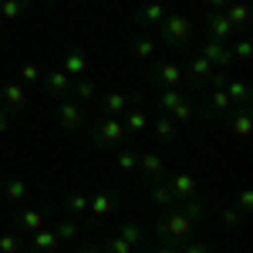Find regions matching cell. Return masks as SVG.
Wrapping results in <instances>:
<instances>
[{
  "label": "cell",
  "mask_w": 253,
  "mask_h": 253,
  "mask_svg": "<svg viewBox=\"0 0 253 253\" xmlns=\"http://www.w3.org/2000/svg\"><path fill=\"white\" fill-rule=\"evenodd\" d=\"M193 233H196V223L186 219L179 210H162V216L156 219V230H152V236H156L159 243H169V247L189 243Z\"/></svg>",
  "instance_id": "cell-1"
},
{
  "label": "cell",
  "mask_w": 253,
  "mask_h": 253,
  "mask_svg": "<svg viewBox=\"0 0 253 253\" xmlns=\"http://www.w3.org/2000/svg\"><path fill=\"white\" fill-rule=\"evenodd\" d=\"M88 138H91V145H98V149L115 152V149H122V142H125V125H122V118L98 115L91 132H88Z\"/></svg>",
  "instance_id": "cell-2"
},
{
  "label": "cell",
  "mask_w": 253,
  "mask_h": 253,
  "mask_svg": "<svg viewBox=\"0 0 253 253\" xmlns=\"http://www.w3.org/2000/svg\"><path fill=\"white\" fill-rule=\"evenodd\" d=\"M159 31V41L166 44V47H172V51H179V47H186L189 41H193V20L186 17V14H166V20L156 27Z\"/></svg>",
  "instance_id": "cell-3"
},
{
  "label": "cell",
  "mask_w": 253,
  "mask_h": 253,
  "mask_svg": "<svg viewBox=\"0 0 253 253\" xmlns=\"http://www.w3.org/2000/svg\"><path fill=\"white\" fill-rule=\"evenodd\" d=\"M199 91H203V98L196 101V115H203L210 125L223 122V115L233 108V101L226 98V91H223V88H213V84H210V88H199Z\"/></svg>",
  "instance_id": "cell-4"
},
{
  "label": "cell",
  "mask_w": 253,
  "mask_h": 253,
  "mask_svg": "<svg viewBox=\"0 0 253 253\" xmlns=\"http://www.w3.org/2000/svg\"><path fill=\"white\" fill-rule=\"evenodd\" d=\"M149 81H152V91L156 88H179L186 81V71L175 61H152L149 64Z\"/></svg>",
  "instance_id": "cell-5"
},
{
  "label": "cell",
  "mask_w": 253,
  "mask_h": 253,
  "mask_svg": "<svg viewBox=\"0 0 253 253\" xmlns=\"http://www.w3.org/2000/svg\"><path fill=\"white\" fill-rule=\"evenodd\" d=\"M51 216H54L51 206H41V210H17V216H14V230H17L20 236H31V233H38V230H44Z\"/></svg>",
  "instance_id": "cell-6"
},
{
  "label": "cell",
  "mask_w": 253,
  "mask_h": 253,
  "mask_svg": "<svg viewBox=\"0 0 253 253\" xmlns=\"http://www.w3.org/2000/svg\"><path fill=\"white\" fill-rule=\"evenodd\" d=\"M149 122H152V115L145 112V105L138 101V95H132V101H128V108H125V115H122V125H125V135H142V132L149 128Z\"/></svg>",
  "instance_id": "cell-7"
},
{
  "label": "cell",
  "mask_w": 253,
  "mask_h": 253,
  "mask_svg": "<svg viewBox=\"0 0 253 253\" xmlns=\"http://www.w3.org/2000/svg\"><path fill=\"white\" fill-rule=\"evenodd\" d=\"M54 118H58V128H64V132H81L84 128V108H81L78 101H71V98L58 101Z\"/></svg>",
  "instance_id": "cell-8"
},
{
  "label": "cell",
  "mask_w": 253,
  "mask_h": 253,
  "mask_svg": "<svg viewBox=\"0 0 253 253\" xmlns=\"http://www.w3.org/2000/svg\"><path fill=\"white\" fill-rule=\"evenodd\" d=\"M112 210H118V199L108 193V189H95V193H88V223H91V226H98Z\"/></svg>",
  "instance_id": "cell-9"
},
{
  "label": "cell",
  "mask_w": 253,
  "mask_h": 253,
  "mask_svg": "<svg viewBox=\"0 0 253 253\" xmlns=\"http://www.w3.org/2000/svg\"><path fill=\"white\" fill-rule=\"evenodd\" d=\"M199 54L210 61L216 71H223V75L233 68V51H230V44H223V41H210V38H206V41H203V51H199Z\"/></svg>",
  "instance_id": "cell-10"
},
{
  "label": "cell",
  "mask_w": 253,
  "mask_h": 253,
  "mask_svg": "<svg viewBox=\"0 0 253 253\" xmlns=\"http://www.w3.org/2000/svg\"><path fill=\"white\" fill-rule=\"evenodd\" d=\"M71 84H75V78H71L68 71H61V68H58V71H44V78H41V88L54 98V101L71 98Z\"/></svg>",
  "instance_id": "cell-11"
},
{
  "label": "cell",
  "mask_w": 253,
  "mask_h": 253,
  "mask_svg": "<svg viewBox=\"0 0 253 253\" xmlns=\"http://www.w3.org/2000/svg\"><path fill=\"white\" fill-rule=\"evenodd\" d=\"M203 27H206V38L210 41H223V44H233V27L223 10H206L203 17Z\"/></svg>",
  "instance_id": "cell-12"
},
{
  "label": "cell",
  "mask_w": 253,
  "mask_h": 253,
  "mask_svg": "<svg viewBox=\"0 0 253 253\" xmlns=\"http://www.w3.org/2000/svg\"><path fill=\"white\" fill-rule=\"evenodd\" d=\"M0 105H3V112L20 115V112L27 108V88H24L20 81H7V84H0Z\"/></svg>",
  "instance_id": "cell-13"
},
{
  "label": "cell",
  "mask_w": 253,
  "mask_h": 253,
  "mask_svg": "<svg viewBox=\"0 0 253 253\" xmlns=\"http://www.w3.org/2000/svg\"><path fill=\"white\" fill-rule=\"evenodd\" d=\"M223 122L230 125V132H233L236 138H247L253 132V115H250V105H233L226 115H223Z\"/></svg>",
  "instance_id": "cell-14"
},
{
  "label": "cell",
  "mask_w": 253,
  "mask_h": 253,
  "mask_svg": "<svg viewBox=\"0 0 253 253\" xmlns=\"http://www.w3.org/2000/svg\"><path fill=\"white\" fill-rule=\"evenodd\" d=\"M95 101H98V115L122 118L125 108H128V101H132V95H125V91H105V95H98Z\"/></svg>",
  "instance_id": "cell-15"
},
{
  "label": "cell",
  "mask_w": 253,
  "mask_h": 253,
  "mask_svg": "<svg viewBox=\"0 0 253 253\" xmlns=\"http://www.w3.org/2000/svg\"><path fill=\"white\" fill-rule=\"evenodd\" d=\"M145 182H159V179H166V162L159 152H138V169Z\"/></svg>",
  "instance_id": "cell-16"
},
{
  "label": "cell",
  "mask_w": 253,
  "mask_h": 253,
  "mask_svg": "<svg viewBox=\"0 0 253 253\" xmlns=\"http://www.w3.org/2000/svg\"><path fill=\"white\" fill-rule=\"evenodd\" d=\"M166 186L172 189L175 203H182V199H189V196L199 193V182H196V175H193V172H172L169 179H166Z\"/></svg>",
  "instance_id": "cell-17"
},
{
  "label": "cell",
  "mask_w": 253,
  "mask_h": 253,
  "mask_svg": "<svg viewBox=\"0 0 253 253\" xmlns=\"http://www.w3.org/2000/svg\"><path fill=\"white\" fill-rule=\"evenodd\" d=\"M166 14H169V10H166L159 0H149V3H142L135 14H132V20H135L138 27H159V24L166 20Z\"/></svg>",
  "instance_id": "cell-18"
},
{
  "label": "cell",
  "mask_w": 253,
  "mask_h": 253,
  "mask_svg": "<svg viewBox=\"0 0 253 253\" xmlns=\"http://www.w3.org/2000/svg\"><path fill=\"white\" fill-rule=\"evenodd\" d=\"M223 14H226V20H230V27H233V31H243V34L250 31V17H253V14H250V3H240V0H230Z\"/></svg>",
  "instance_id": "cell-19"
},
{
  "label": "cell",
  "mask_w": 253,
  "mask_h": 253,
  "mask_svg": "<svg viewBox=\"0 0 253 253\" xmlns=\"http://www.w3.org/2000/svg\"><path fill=\"white\" fill-rule=\"evenodd\" d=\"M179 206V213L186 216V219H193L196 226L199 223H206V213H210V206H206V199L196 193V196H189V199H182V203H175Z\"/></svg>",
  "instance_id": "cell-20"
},
{
  "label": "cell",
  "mask_w": 253,
  "mask_h": 253,
  "mask_svg": "<svg viewBox=\"0 0 253 253\" xmlns=\"http://www.w3.org/2000/svg\"><path fill=\"white\" fill-rule=\"evenodd\" d=\"M223 91H226V98H230L233 105H250V98H253V88H250L247 78H226Z\"/></svg>",
  "instance_id": "cell-21"
},
{
  "label": "cell",
  "mask_w": 253,
  "mask_h": 253,
  "mask_svg": "<svg viewBox=\"0 0 253 253\" xmlns=\"http://www.w3.org/2000/svg\"><path fill=\"white\" fill-rule=\"evenodd\" d=\"M58 247H61V240H58V233L54 230H38V233H31V253H58Z\"/></svg>",
  "instance_id": "cell-22"
},
{
  "label": "cell",
  "mask_w": 253,
  "mask_h": 253,
  "mask_svg": "<svg viewBox=\"0 0 253 253\" xmlns=\"http://www.w3.org/2000/svg\"><path fill=\"white\" fill-rule=\"evenodd\" d=\"M61 71H68L71 78H84V75H88V58H84V51L68 47V51H64V68H61Z\"/></svg>",
  "instance_id": "cell-23"
},
{
  "label": "cell",
  "mask_w": 253,
  "mask_h": 253,
  "mask_svg": "<svg viewBox=\"0 0 253 253\" xmlns=\"http://www.w3.org/2000/svg\"><path fill=\"white\" fill-rule=\"evenodd\" d=\"M149 199H152V206H159V210H175V196H172V189L166 186V179L149 182Z\"/></svg>",
  "instance_id": "cell-24"
},
{
  "label": "cell",
  "mask_w": 253,
  "mask_h": 253,
  "mask_svg": "<svg viewBox=\"0 0 253 253\" xmlns=\"http://www.w3.org/2000/svg\"><path fill=\"white\" fill-rule=\"evenodd\" d=\"M149 128L156 132V138H162V142H179V125H175L169 115H159L149 122Z\"/></svg>",
  "instance_id": "cell-25"
},
{
  "label": "cell",
  "mask_w": 253,
  "mask_h": 253,
  "mask_svg": "<svg viewBox=\"0 0 253 253\" xmlns=\"http://www.w3.org/2000/svg\"><path fill=\"white\" fill-rule=\"evenodd\" d=\"M156 51H159V41L152 38V34H138V38L132 41V58H138V61H152Z\"/></svg>",
  "instance_id": "cell-26"
},
{
  "label": "cell",
  "mask_w": 253,
  "mask_h": 253,
  "mask_svg": "<svg viewBox=\"0 0 253 253\" xmlns=\"http://www.w3.org/2000/svg\"><path fill=\"white\" fill-rule=\"evenodd\" d=\"M118 236H122V240H128V243H132V247H145V226H142V223H135V219H125V223H122V226H118Z\"/></svg>",
  "instance_id": "cell-27"
},
{
  "label": "cell",
  "mask_w": 253,
  "mask_h": 253,
  "mask_svg": "<svg viewBox=\"0 0 253 253\" xmlns=\"http://www.w3.org/2000/svg\"><path fill=\"white\" fill-rule=\"evenodd\" d=\"M101 95V91H98V84L91 78H88V75H84V78H75V84H71V98H75V101H95V98Z\"/></svg>",
  "instance_id": "cell-28"
},
{
  "label": "cell",
  "mask_w": 253,
  "mask_h": 253,
  "mask_svg": "<svg viewBox=\"0 0 253 253\" xmlns=\"http://www.w3.org/2000/svg\"><path fill=\"white\" fill-rule=\"evenodd\" d=\"M0 193H3V199H7L10 206H20V203L27 199V182H24V179H7V182L0 186Z\"/></svg>",
  "instance_id": "cell-29"
},
{
  "label": "cell",
  "mask_w": 253,
  "mask_h": 253,
  "mask_svg": "<svg viewBox=\"0 0 253 253\" xmlns=\"http://www.w3.org/2000/svg\"><path fill=\"white\" fill-rule=\"evenodd\" d=\"M182 98H186V95H182L179 88H156V105H159V112H162V115H169Z\"/></svg>",
  "instance_id": "cell-30"
},
{
  "label": "cell",
  "mask_w": 253,
  "mask_h": 253,
  "mask_svg": "<svg viewBox=\"0 0 253 253\" xmlns=\"http://www.w3.org/2000/svg\"><path fill=\"white\" fill-rule=\"evenodd\" d=\"M169 118H172L179 128H182V125H189V122L196 118V98H182L172 112H169Z\"/></svg>",
  "instance_id": "cell-31"
},
{
  "label": "cell",
  "mask_w": 253,
  "mask_h": 253,
  "mask_svg": "<svg viewBox=\"0 0 253 253\" xmlns=\"http://www.w3.org/2000/svg\"><path fill=\"white\" fill-rule=\"evenodd\" d=\"M115 169L118 172H135L138 169V152L135 149H128V145H125V149H115Z\"/></svg>",
  "instance_id": "cell-32"
},
{
  "label": "cell",
  "mask_w": 253,
  "mask_h": 253,
  "mask_svg": "<svg viewBox=\"0 0 253 253\" xmlns=\"http://www.w3.org/2000/svg\"><path fill=\"white\" fill-rule=\"evenodd\" d=\"M54 233H58L61 243H78L81 240V226L75 223V219H61L58 226H54Z\"/></svg>",
  "instance_id": "cell-33"
},
{
  "label": "cell",
  "mask_w": 253,
  "mask_h": 253,
  "mask_svg": "<svg viewBox=\"0 0 253 253\" xmlns=\"http://www.w3.org/2000/svg\"><path fill=\"white\" fill-rule=\"evenodd\" d=\"M64 210H71V216H88V193H68L64 196Z\"/></svg>",
  "instance_id": "cell-34"
},
{
  "label": "cell",
  "mask_w": 253,
  "mask_h": 253,
  "mask_svg": "<svg viewBox=\"0 0 253 253\" xmlns=\"http://www.w3.org/2000/svg\"><path fill=\"white\" fill-rule=\"evenodd\" d=\"M27 14V0H0V17L3 20H20Z\"/></svg>",
  "instance_id": "cell-35"
},
{
  "label": "cell",
  "mask_w": 253,
  "mask_h": 253,
  "mask_svg": "<svg viewBox=\"0 0 253 253\" xmlns=\"http://www.w3.org/2000/svg\"><path fill=\"white\" fill-rule=\"evenodd\" d=\"M17 75H20V84H41V78H44V68H41V64H34V61H27Z\"/></svg>",
  "instance_id": "cell-36"
},
{
  "label": "cell",
  "mask_w": 253,
  "mask_h": 253,
  "mask_svg": "<svg viewBox=\"0 0 253 253\" xmlns=\"http://www.w3.org/2000/svg\"><path fill=\"white\" fill-rule=\"evenodd\" d=\"M101 253H135V247L128 243V240H122V236H108L105 243H101Z\"/></svg>",
  "instance_id": "cell-37"
},
{
  "label": "cell",
  "mask_w": 253,
  "mask_h": 253,
  "mask_svg": "<svg viewBox=\"0 0 253 253\" xmlns=\"http://www.w3.org/2000/svg\"><path fill=\"white\" fill-rule=\"evenodd\" d=\"M219 219H223V226H226V230H240V226H243V213L236 210L233 203H230L226 210H219Z\"/></svg>",
  "instance_id": "cell-38"
},
{
  "label": "cell",
  "mask_w": 253,
  "mask_h": 253,
  "mask_svg": "<svg viewBox=\"0 0 253 253\" xmlns=\"http://www.w3.org/2000/svg\"><path fill=\"white\" fill-rule=\"evenodd\" d=\"M20 247H24V236H20L17 230L0 236V253H20Z\"/></svg>",
  "instance_id": "cell-39"
},
{
  "label": "cell",
  "mask_w": 253,
  "mask_h": 253,
  "mask_svg": "<svg viewBox=\"0 0 253 253\" xmlns=\"http://www.w3.org/2000/svg\"><path fill=\"white\" fill-rule=\"evenodd\" d=\"M230 51H233V61H240V64H247V61L253 58V44L247 38H240L236 44H230Z\"/></svg>",
  "instance_id": "cell-40"
},
{
  "label": "cell",
  "mask_w": 253,
  "mask_h": 253,
  "mask_svg": "<svg viewBox=\"0 0 253 253\" xmlns=\"http://www.w3.org/2000/svg\"><path fill=\"white\" fill-rule=\"evenodd\" d=\"M233 206H236L243 216L253 210V189H250V186H240V193H236V203H233Z\"/></svg>",
  "instance_id": "cell-41"
},
{
  "label": "cell",
  "mask_w": 253,
  "mask_h": 253,
  "mask_svg": "<svg viewBox=\"0 0 253 253\" xmlns=\"http://www.w3.org/2000/svg\"><path fill=\"white\" fill-rule=\"evenodd\" d=\"M179 250L182 253H213V247H210V243H206V240H189V243H182V247H179Z\"/></svg>",
  "instance_id": "cell-42"
},
{
  "label": "cell",
  "mask_w": 253,
  "mask_h": 253,
  "mask_svg": "<svg viewBox=\"0 0 253 253\" xmlns=\"http://www.w3.org/2000/svg\"><path fill=\"white\" fill-rule=\"evenodd\" d=\"M10 122H14V115L0 108V135H7V132H10Z\"/></svg>",
  "instance_id": "cell-43"
},
{
  "label": "cell",
  "mask_w": 253,
  "mask_h": 253,
  "mask_svg": "<svg viewBox=\"0 0 253 253\" xmlns=\"http://www.w3.org/2000/svg\"><path fill=\"white\" fill-rule=\"evenodd\" d=\"M226 3H230V0H203L206 10H226Z\"/></svg>",
  "instance_id": "cell-44"
},
{
  "label": "cell",
  "mask_w": 253,
  "mask_h": 253,
  "mask_svg": "<svg viewBox=\"0 0 253 253\" xmlns=\"http://www.w3.org/2000/svg\"><path fill=\"white\" fill-rule=\"evenodd\" d=\"M78 253H101V247H98V243H81Z\"/></svg>",
  "instance_id": "cell-45"
},
{
  "label": "cell",
  "mask_w": 253,
  "mask_h": 253,
  "mask_svg": "<svg viewBox=\"0 0 253 253\" xmlns=\"http://www.w3.org/2000/svg\"><path fill=\"white\" fill-rule=\"evenodd\" d=\"M152 253H182V250H179V247H169V243H159Z\"/></svg>",
  "instance_id": "cell-46"
},
{
  "label": "cell",
  "mask_w": 253,
  "mask_h": 253,
  "mask_svg": "<svg viewBox=\"0 0 253 253\" xmlns=\"http://www.w3.org/2000/svg\"><path fill=\"white\" fill-rule=\"evenodd\" d=\"M240 3H250V0H240Z\"/></svg>",
  "instance_id": "cell-47"
},
{
  "label": "cell",
  "mask_w": 253,
  "mask_h": 253,
  "mask_svg": "<svg viewBox=\"0 0 253 253\" xmlns=\"http://www.w3.org/2000/svg\"><path fill=\"white\" fill-rule=\"evenodd\" d=\"M47 3H58V0H47Z\"/></svg>",
  "instance_id": "cell-48"
}]
</instances>
